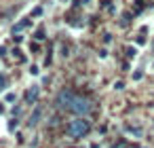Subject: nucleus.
I'll list each match as a JSON object with an SVG mask.
<instances>
[{
    "label": "nucleus",
    "mask_w": 154,
    "mask_h": 148,
    "mask_svg": "<svg viewBox=\"0 0 154 148\" xmlns=\"http://www.w3.org/2000/svg\"><path fill=\"white\" fill-rule=\"evenodd\" d=\"M89 131H91V123H89L85 116H76L74 121L68 123V133H70V137H74V140L85 137Z\"/></svg>",
    "instance_id": "1"
},
{
    "label": "nucleus",
    "mask_w": 154,
    "mask_h": 148,
    "mask_svg": "<svg viewBox=\"0 0 154 148\" xmlns=\"http://www.w3.org/2000/svg\"><path fill=\"white\" fill-rule=\"evenodd\" d=\"M74 99H76V93H74V91H70V89H63V91H59V93H57L55 104H57V108H59V110H70V108H72V104H74Z\"/></svg>",
    "instance_id": "2"
},
{
    "label": "nucleus",
    "mask_w": 154,
    "mask_h": 148,
    "mask_svg": "<svg viewBox=\"0 0 154 148\" xmlns=\"http://www.w3.org/2000/svg\"><path fill=\"white\" fill-rule=\"evenodd\" d=\"M70 112H74L76 116H87V114L91 112V102H89L87 97H82V95H76V99H74Z\"/></svg>",
    "instance_id": "3"
},
{
    "label": "nucleus",
    "mask_w": 154,
    "mask_h": 148,
    "mask_svg": "<svg viewBox=\"0 0 154 148\" xmlns=\"http://www.w3.org/2000/svg\"><path fill=\"white\" fill-rule=\"evenodd\" d=\"M38 95H40V87H32V89H28L26 91V104H36V99H38Z\"/></svg>",
    "instance_id": "4"
},
{
    "label": "nucleus",
    "mask_w": 154,
    "mask_h": 148,
    "mask_svg": "<svg viewBox=\"0 0 154 148\" xmlns=\"http://www.w3.org/2000/svg\"><path fill=\"white\" fill-rule=\"evenodd\" d=\"M40 116H42V106H36L32 116H30V125H38L40 123Z\"/></svg>",
    "instance_id": "5"
},
{
    "label": "nucleus",
    "mask_w": 154,
    "mask_h": 148,
    "mask_svg": "<svg viewBox=\"0 0 154 148\" xmlns=\"http://www.w3.org/2000/svg\"><path fill=\"white\" fill-rule=\"evenodd\" d=\"M28 26H30V19H21L19 24H15V26H13V30H11V32H13V36H17V34H19L21 30H26Z\"/></svg>",
    "instance_id": "6"
},
{
    "label": "nucleus",
    "mask_w": 154,
    "mask_h": 148,
    "mask_svg": "<svg viewBox=\"0 0 154 148\" xmlns=\"http://www.w3.org/2000/svg\"><path fill=\"white\" fill-rule=\"evenodd\" d=\"M34 38H36V40H45V28H38V30L34 32Z\"/></svg>",
    "instance_id": "7"
},
{
    "label": "nucleus",
    "mask_w": 154,
    "mask_h": 148,
    "mask_svg": "<svg viewBox=\"0 0 154 148\" xmlns=\"http://www.w3.org/2000/svg\"><path fill=\"white\" fill-rule=\"evenodd\" d=\"M127 131L133 133V135H141V129H139V127H127Z\"/></svg>",
    "instance_id": "8"
},
{
    "label": "nucleus",
    "mask_w": 154,
    "mask_h": 148,
    "mask_svg": "<svg viewBox=\"0 0 154 148\" xmlns=\"http://www.w3.org/2000/svg\"><path fill=\"white\" fill-rule=\"evenodd\" d=\"M5 87H7V76H5V74H0V91H2Z\"/></svg>",
    "instance_id": "9"
},
{
    "label": "nucleus",
    "mask_w": 154,
    "mask_h": 148,
    "mask_svg": "<svg viewBox=\"0 0 154 148\" xmlns=\"http://www.w3.org/2000/svg\"><path fill=\"white\" fill-rule=\"evenodd\" d=\"M135 55H137V51H135L133 47H129V49H127V57H135Z\"/></svg>",
    "instance_id": "10"
},
{
    "label": "nucleus",
    "mask_w": 154,
    "mask_h": 148,
    "mask_svg": "<svg viewBox=\"0 0 154 148\" xmlns=\"http://www.w3.org/2000/svg\"><path fill=\"white\" fill-rule=\"evenodd\" d=\"M143 11V5H141V0H137V7H135V13H141Z\"/></svg>",
    "instance_id": "11"
},
{
    "label": "nucleus",
    "mask_w": 154,
    "mask_h": 148,
    "mask_svg": "<svg viewBox=\"0 0 154 148\" xmlns=\"http://www.w3.org/2000/svg\"><path fill=\"white\" fill-rule=\"evenodd\" d=\"M15 127H17V118H13V121H11V123H9V131H13V129H15Z\"/></svg>",
    "instance_id": "12"
},
{
    "label": "nucleus",
    "mask_w": 154,
    "mask_h": 148,
    "mask_svg": "<svg viewBox=\"0 0 154 148\" xmlns=\"http://www.w3.org/2000/svg\"><path fill=\"white\" fill-rule=\"evenodd\" d=\"M7 102H15V93H9L7 95Z\"/></svg>",
    "instance_id": "13"
},
{
    "label": "nucleus",
    "mask_w": 154,
    "mask_h": 148,
    "mask_svg": "<svg viewBox=\"0 0 154 148\" xmlns=\"http://www.w3.org/2000/svg\"><path fill=\"white\" fill-rule=\"evenodd\" d=\"M5 53H7V49H5V47H0V55H5Z\"/></svg>",
    "instance_id": "14"
},
{
    "label": "nucleus",
    "mask_w": 154,
    "mask_h": 148,
    "mask_svg": "<svg viewBox=\"0 0 154 148\" xmlns=\"http://www.w3.org/2000/svg\"><path fill=\"white\" fill-rule=\"evenodd\" d=\"M2 112H5V106H2V104H0V114H2Z\"/></svg>",
    "instance_id": "15"
}]
</instances>
